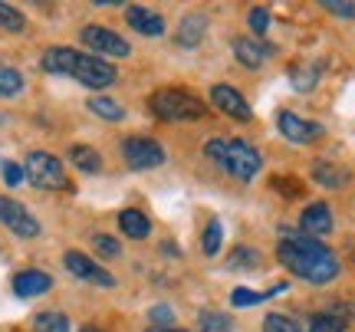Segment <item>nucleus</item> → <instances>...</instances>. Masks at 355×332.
<instances>
[{
  "mask_svg": "<svg viewBox=\"0 0 355 332\" xmlns=\"http://www.w3.org/2000/svg\"><path fill=\"white\" fill-rule=\"evenodd\" d=\"M277 260L290 270L293 277L313 283V286H326L339 277V260L326 243L303 237V234H286L277 243Z\"/></svg>",
  "mask_w": 355,
  "mask_h": 332,
  "instance_id": "1",
  "label": "nucleus"
},
{
  "mask_svg": "<svg viewBox=\"0 0 355 332\" xmlns=\"http://www.w3.org/2000/svg\"><path fill=\"white\" fill-rule=\"evenodd\" d=\"M40 66L53 73V76H73L79 79L89 89H105L115 82V69L112 63H105L99 56H89V53L69 50V46H53V50L43 53Z\"/></svg>",
  "mask_w": 355,
  "mask_h": 332,
  "instance_id": "2",
  "label": "nucleus"
},
{
  "mask_svg": "<svg viewBox=\"0 0 355 332\" xmlns=\"http://www.w3.org/2000/svg\"><path fill=\"white\" fill-rule=\"evenodd\" d=\"M204 155L237 181H254L260 175V168H263L260 152L243 139H211L204 145Z\"/></svg>",
  "mask_w": 355,
  "mask_h": 332,
  "instance_id": "3",
  "label": "nucleus"
},
{
  "mask_svg": "<svg viewBox=\"0 0 355 332\" xmlns=\"http://www.w3.org/2000/svg\"><path fill=\"white\" fill-rule=\"evenodd\" d=\"M148 109L162 122H198L207 115V105L188 89H158L148 99Z\"/></svg>",
  "mask_w": 355,
  "mask_h": 332,
  "instance_id": "4",
  "label": "nucleus"
},
{
  "mask_svg": "<svg viewBox=\"0 0 355 332\" xmlns=\"http://www.w3.org/2000/svg\"><path fill=\"white\" fill-rule=\"evenodd\" d=\"M24 175L33 188H43V191H66V188H69V178H66L60 158H53V155H46V152L26 155Z\"/></svg>",
  "mask_w": 355,
  "mask_h": 332,
  "instance_id": "5",
  "label": "nucleus"
},
{
  "mask_svg": "<svg viewBox=\"0 0 355 332\" xmlns=\"http://www.w3.org/2000/svg\"><path fill=\"white\" fill-rule=\"evenodd\" d=\"M122 158H125L128 168L135 171H148V168H158L165 161V148L155 139H141V135H132V139L122 141Z\"/></svg>",
  "mask_w": 355,
  "mask_h": 332,
  "instance_id": "6",
  "label": "nucleus"
},
{
  "mask_svg": "<svg viewBox=\"0 0 355 332\" xmlns=\"http://www.w3.org/2000/svg\"><path fill=\"white\" fill-rule=\"evenodd\" d=\"M0 224L10 230V234H17V237H37L40 234V220L26 211L20 201H13V198H3L0 194Z\"/></svg>",
  "mask_w": 355,
  "mask_h": 332,
  "instance_id": "7",
  "label": "nucleus"
},
{
  "mask_svg": "<svg viewBox=\"0 0 355 332\" xmlns=\"http://www.w3.org/2000/svg\"><path fill=\"white\" fill-rule=\"evenodd\" d=\"M79 40H83L92 53L115 56V60H122V56H128V53H132V46H128L125 40L119 37V33H112V30H105V26H83Z\"/></svg>",
  "mask_w": 355,
  "mask_h": 332,
  "instance_id": "8",
  "label": "nucleus"
},
{
  "mask_svg": "<svg viewBox=\"0 0 355 332\" xmlns=\"http://www.w3.org/2000/svg\"><path fill=\"white\" fill-rule=\"evenodd\" d=\"M277 128L283 139L296 141V145L322 139V125H319V122H309V119H303V115H296V112H286V109L277 115Z\"/></svg>",
  "mask_w": 355,
  "mask_h": 332,
  "instance_id": "9",
  "label": "nucleus"
},
{
  "mask_svg": "<svg viewBox=\"0 0 355 332\" xmlns=\"http://www.w3.org/2000/svg\"><path fill=\"white\" fill-rule=\"evenodd\" d=\"M63 263H66V270H69L73 277H79V280L96 283V286H115L112 273H109V270H102L96 260H89V256L79 254V250H66Z\"/></svg>",
  "mask_w": 355,
  "mask_h": 332,
  "instance_id": "10",
  "label": "nucleus"
},
{
  "mask_svg": "<svg viewBox=\"0 0 355 332\" xmlns=\"http://www.w3.org/2000/svg\"><path fill=\"white\" fill-rule=\"evenodd\" d=\"M211 105H214L217 112L230 115V119H241V122H247V119L254 115V112H250V105H247V99H243L234 86H227V82H217V86H211Z\"/></svg>",
  "mask_w": 355,
  "mask_h": 332,
  "instance_id": "11",
  "label": "nucleus"
},
{
  "mask_svg": "<svg viewBox=\"0 0 355 332\" xmlns=\"http://www.w3.org/2000/svg\"><path fill=\"white\" fill-rule=\"evenodd\" d=\"M300 234L313 237V241L332 234V211L326 201H313V204L303 207V214H300Z\"/></svg>",
  "mask_w": 355,
  "mask_h": 332,
  "instance_id": "12",
  "label": "nucleus"
},
{
  "mask_svg": "<svg viewBox=\"0 0 355 332\" xmlns=\"http://www.w3.org/2000/svg\"><path fill=\"white\" fill-rule=\"evenodd\" d=\"M125 20L141 37H162V33H165V17L158 10H148V7H128Z\"/></svg>",
  "mask_w": 355,
  "mask_h": 332,
  "instance_id": "13",
  "label": "nucleus"
},
{
  "mask_svg": "<svg viewBox=\"0 0 355 332\" xmlns=\"http://www.w3.org/2000/svg\"><path fill=\"white\" fill-rule=\"evenodd\" d=\"M50 286H53V277L43 273V270H20V273L13 277V293L24 296V299L50 293Z\"/></svg>",
  "mask_w": 355,
  "mask_h": 332,
  "instance_id": "14",
  "label": "nucleus"
},
{
  "mask_svg": "<svg viewBox=\"0 0 355 332\" xmlns=\"http://www.w3.org/2000/svg\"><path fill=\"white\" fill-rule=\"evenodd\" d=\"M270 53H273V50H270L266 43H254V40H247V37H237V40H234V56H237V60H241L247 69H260Z\"/></svg>",
  "mask_w": 355,
  "mask_h": 332,
  "instance_id": "15",
  "label": "nucleus"
},
{
  "mask_svg": "<svg viewBox=\"0 0 355 332\" xmlns=\"http://www.w3.org/2000/svg\"><path fill=\"white\" fill-rule=\"evenodd\" d=\"M204 30H207V17L204 13H188L184 20H181V26H178V33H175V40L181 43V46H198L201 43V37H204Z\"/></svg>",
  "mask_w": 355,
  "mask_h": 332,
  "instance_id": "16",
  "label": "nucleus"
},
{
  "mask_svg": "<svg viewBox=\"0 0 355 332\" xmlns=\"http://www.w3.org/2000/svg\"><path fill=\"white\" fill-rule=\"evenodd\" d=\"M119 227H122V234L132 237V241H145V237L152 234V220L145 218L141 211H135V207H125V211L119 214Z\"/></svg>",
  "mask_w": 355,
  "mask_h": 332,
  "instance_id": "17",
  "label": "nucleus"
},
{
  "mask_svg": "<svg viewBox=\"0 0 355 332\" xmlns=\"http://www.w3.org/2000/svg\"><path fill=\"white\" fill-rule=\"evenodd\" d=\"M313 181L322 188H343L349 184V171L343 165H332V161H316L313 165Z\"/></svg>",
  "mask_w": 355,
  "mask_h": 332,
  "instance_id": "18",
  "label": "nucleus"
},
{
  "mask_svg": "<svg viewBox=\"0 0 355 332\" xmlns=\"http://www.w3.org/2000/svg\"><path fill=\"white\" fill-rule=\"evenodd\" d=\"M69 158H73V165L79 171H86V175H99L102 171V158L96 148H89V145H73L69 148Z\"/></svg>",
  "mask_w": 355,
  "mask_h": 332,
  "instance_id": "19",
  "label": "nucleus"
},
{
  "mask_svg": "<svg viewBox=\"0 0 355 332\" xmlns=\"http://www.w3.org/2000/svg\"><path fill=\"white\" fill-rule=\"evenodd\" d=\"M89 112H96L105 122H122L125 119V109L115 103V99H109V96H92L89 99Z\"/></svg>",
  "mask_w": 355,
  "mask_h": 332,
  "instance_id": "20",
  "label": "nucleus"
},
{
  "mask_svg": "<svg viewBox=\"0 0 355 332\" xmlns=\"http://www.w3.org/2000/svg\"><path fill=\"white\" fill-rule=\"evenodd\" d=\"M20 92H24V76H20V69L0 63V96H3V99H13V96H20Z\"/></svg>",
  "mask_w": 355,
  "mask_h": 332,
  "instance_id": "21",
  "label": "nucleus"
},
{
  "mask_svg": "<svg viewBox=\"0 0 355 332\" xmlns=\"http://www.w3.org/2000/svg\"><path fill=\"white\" fill-rule=\"evenodd\" d=\"M279 290H286V286L279 283V286H273L270 293H254V290H247V286H237V290L230 293V303H234V306H241V309H243V306H257V303H263L266 296L279 293Z\"/></svg>",
  "mask_w": 355,
  "mask_h": 332,
  "instance_id": "22",
  "label": "nucleus"
},
{
  "mask_svg": "<svg viewBox=\"0 0 355 332\" xmlns=\"http://www.w3.org/2000/svg\"><path fill=\"white\" fill-rule=\"evenodd\" d=\"M33 329L37 332H69V320L63 313H40L33 320Z\"/></svg>",
  "mask_w": 355,
  "mask_h": 332,
  "instance_id": "23",
  "label": "nucleus"
},
{
  "mask_svg": "<svg viewBox=\"0 0 355 332\" xmlns=\"http://www.w3.org/2000/svg\"><path fill=\"white\" fill-rule=\"evenodd\" d=\"M220 237H224V230H220V220H211V224L204 227V237H201L204 256H217V254H220Z\"/></svg>",
  "mask_w": 355,
  "mask_h": 332,
  "instance_id": "24",
  "label": "nucleus"
},
{
  "mask_svg": "<svg viewBox=\"0 0 355 332\" xmlns=\"http://www.w3.org/2000/svg\"><path fill=\"white\" fill-rule=\"evenodd\" d=\"M198 332H234L224 313H201L198 316Z\"/></svg>",
  "mask_w": 355,
  "mask_h": 332,
  "instance_id": "25",
  "label": "nucleus"
},
{
  "mask_svg": "<svg viewBox=\"0 0 355 332\" xmlns=\"http://www.w3.org/2000/svg\"><path fill=\"white\" fill-rule=\"evenodd\" d=\"M227 267H243V270H254L260 267V254L250 250V247H234L227 256Z\"/></svg>",
  "mask_w": 355,
  "mask_h": 332,
  "instance_id": "26",
  "label": "nucleus"
},
{
  "mask_svg": "<svg viewBox=\"0 0 355 332\" xmlns=\"http://www.w3.org/2000/svg\"><path fill=\"white\" fill-rule=\"evenodd\" d=\"M92 250H96L102 260H115V256H122V243L115 241V237L96 234V237H92Z\"/></svg>",
  "mask_w": 355,
  "mask_h": 332,
  "instance_id": "27",
  "label": "nucleus"
},
{
  "mask_svg": "<svg viewBox=\"0 0 355 332\" xmlns=\"http://www.w3.org/2000/svg\"><path fill=\"white\" fill-rule=\"evenodd\" d=\"M309 332H345V322L336 320L332 313H316L309 320Z\"/></svg>",
  "mask_w": 355,
  "mask_h": 332,
  "instance_id": "28",
  "label": "nucleus"
},
{
  "mask_svg": "<svg viewBox=\"0 0 355 332\" xmlns=\"http://www.w3.org/2000/svg\"><path fill=\"white\" fill-rule=\"evenodd\" d=\"M0 26H3V30H10V33H17V30H24L26 26V20H24V13L17 10V7L0 3Z\"/></svg>",
  "mask_w": 355,
  "mask_h": 332,
  "instance_id": "29",
  "label": "nucleus"
},
{
  "mask_svg": "<svg viewBox=\"0 0 355 332\" xmlns=\"http://www.w3.org/2000/svg\"><path fill=\"white\" fill-rule=\"evenodd\" d=\"M263 332H303L300 322L290 320V316H279V313H270L263 320Z\"/></svg>",
  "mask_w": 355,
  "mask_h": 332,
  "instance_id": "30",
  "label": "nucleus"
},
{
  "mask_svg": "<svg viewBox=\"0 0 355 332\" xmlns=\"http://www.w3.org/2000/svg\"><path fill=\"white\" fill-rule=\"evenodd\" d=\"M247 26L254 30L257 37H263V33H266V26H270V13H266L263 7H254V10L247 13Z\"/></svg>",
  "mask_w": 355,
  "mask_h": 332,
  "instance_id": "31",
  "label": "nucleus"
},
{
  "mask_svg": "<svg viewBox=\"0 0 355 332\" xmlns=\"http://www.w3.org/2000/svg\"><path fill=\"white\" fill-rule=\"evenodd\" d=\"M322 10L332 17H343V20H355V3H343V0H326Z\"/></svg>",
  "mask_w": 355,
  "mask_h": 332,
  "instance_id": "32",
  "label": "nucleus"
},
{
  "mask_svg": "<svg viewBox=\"0 0 355 332\" xmlns=\"http://www.w3.org/2000/svg\"><path fill=\"white\" fill-rule=\"evenodd\" d=\"M0 175H3V184H10V188H17V184L26 178L24 168L13 165V161H3V165H0Z\"/></svg>",
  "mask_w": 355,
  "mask_h": 332,
  "instance_id": "33",
  "label": "nucleus"
},
{
  "mask_svg": "<svg viewBox=\"0 0 355 332\" xmlns=\"http://www.w3.org/2000/svg\"><path fill=\"white\" fill-rule=\"evenodd\" d=\"M313 82H316V69H309V73H303V66L293 69V86H296V89H309Z\"/></svg>",
  "mask_w": 355,
  "mask_h": 332,
  "instance_id": "34",
  "label": "nucleus"
},
{
  "mask_svg": "<svg viewBox=\"0 0 355 332\" xmlns=\"http://www.w3.org/2000/svg\"><path fill=\"white\" fill-rule=\"evenodd\" d=\"M148 320H152L155 326H168V322H175V309L171 306H155L152 313H148Z\"/></svg>",
  "mask_w": 355,
  "mask_h": 332,
  "instance_id": "35",
  "label": "nucleus"
},
{
  "mask_svg": "<svg viewBox=\"0 0 355 332\" xmlns=\"http://www.w3.org/2000/svg\"><path fill=\"white\" fill-rule=\"evenodd\" d=\"M273 188H277V191H283V194H290V198H300V184H296L293 178H277V181H273Z\"/></svg>",
  "mask_w": 355,
  "mask_h": 332,
  "instance_id": "36",
  "label": "nucleus"
},
{
  "mask_svg": "<svg viewBox=\"0 0 355 332\" xmlns=\"http://www.w3.org/2000/svg\"><path fill=\"white\" fill-rule=\"evenodd\" d=\"M148 332H188V329H178V326H152Z\"/></svg>",
  "mask_w": 355,
  "mask_h": 332,
  "instance_id": "37",
  "label": "nucleus"
},
{
  "mask_svg": "<svg viewBox=\"0 0 355 332\" xmlns=\"http://www.w3.org/2000/svg\"><path fill=\"white\" fill-rule=\"evenodd\" d=\"M79 332H102V329H96V326H86V329H79Z\"/></svg>",
  "mask_w": 355,
  "mask_h": 332,
  "instance_id": "38",
  "label": "nucleus"
}]
</instances>
